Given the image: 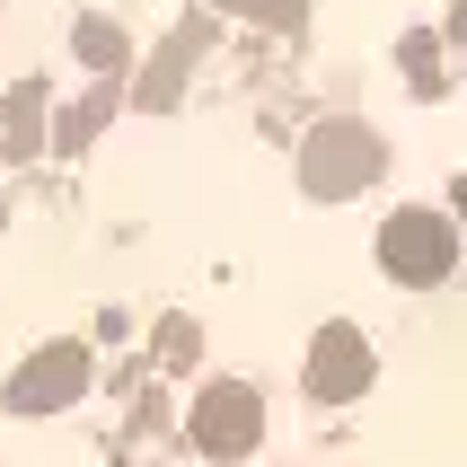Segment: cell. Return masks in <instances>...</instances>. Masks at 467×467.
<instances>
[{
  "instance_id": "obj_1",
  "label": "cell",
  "mask_w": 467,
  "mask_h": 467,
  "mask_svg": "<svg viewBox=\"0 0 467 467\" xmlns=\"http://www.w3.org/2000/svg\"><path fill=\"white\" fill-rule=\"evenodd\" d=\"M362 177H379V132L370 124H317V141L300 150V185H309L317 203H336V194H353Z\"/></svg>"
},
{
  "instance_id": "obj_2",
  "label": "cell",
  "mask_w": 467,
  "mask_h": 467,
  "mask_svg": "<svg viewBox=\"0 0 467 467\" xmlns=\"http://www.w3.org/2000/svg\"><path fill=\"white\" fill-rule=\"evenodd\" d=\"M450 256H459V238H450V221H432V212H397L389 230H379V265H389L397 283H415V291L441 283Z\"/></svg>"
},
{
  "instance_id": "obj_3",
  "label": "cell",
  "mask_w": 467,
  "mask_h": 467,
  "mask_svg": "<svg viewBox=\"0 0 467 467\" xmlns=\"http://www.w3.org/2000/svg\"><path fill=\"white\" fill-rule=\"evenodd\" d=\"M265 432V397L247 389V379H212L203 406H194V441L212 450V459H247Z\"/></svg>"
},
{
  "instance_id": "obj_4",
  "label": "cell",
  "mask_w": 467,
  "mask_h": 467,
  "mask_svg": "<svg viewBox=\"0 0 467 467\" xmlns=\"http://www.w3.org/2000/svg\"><path fill=\"white\" fill-rule=\"evenodd\" d=\"M79 389H88V362H79L71 344H53V353H36V362L9 379V415H53V406H71Z\"/></svg>"
},
{
  "instance_id": "obj_5",
  "label": "cell",
  "mask_w": 467,
  "mask_h": 467,
  "mask_svg": "<svg viewBox=\"0 0 467 467\" xmlns=\"http://www.w3.org/2000/svg\"><path fill=\"white\" fill-rule=\"evenodd\" d=\"M370 379V353H362V327H327L309 353V397H353Z\"/></svg>"
},
{
  "instance_id": "obj_6",
  "label": "cell",
  "mask_w": 467,
  "mask_h": 467,
  "mask_svg": "<svg viewBox=\"0 0 467 467\" xmlns=\"http://www.w3.org/2000/svg\"><path fill=\"white\" fill-rule=\"evenodd\" d=\"M71 45H79V62H88L98 79H124V62H132V36H124V26H106V18H79Z\"/></svg>"
},
{
  "instance_id": "obj_7",
  "label": "cell",
  "mask_w": 467,
  "mask_h": 467,
  "mask_svg": "<svg viewBox=\"0 0 467 467\" xmlns=\"http://www.w3.org/2000/svg\"><path fill=\"white\" fill-rule=\"evenodd\" d=\"M194 53H203V36H185V26H177V36H168V53H159V71L141 79L132 98H141V106H168V98H177V79L194 71Z\"/></svg>"
},
{
  "instance_id": "obj_8",
  "label": "cell",
  "mask_w": 467,
  "mask_h": 467,
  "mask_svg": "<svg viewBox=\"0 0 467 467\" xmlns=\"http://www.w3.org/2000/svg\"><path fill=\"white\" fill-rule=\"evenodd\" d=\"M36 124H45V88L26 79L18 98H9V141H0V150H9V159H36V150H45V132H36Z\"/></svg>"
},
{
  "instance_id": "obj_9",
  "label": "cell",
  "mask_w": 467,
  "mask_h": 467,
  "mask_svg": "<svg viewBox=\"0 0 467 467\" xmlns=\"http://www.w3.org/2000/svg\"><path fill=\"white\" fill-rule=\"evenodd\" d=\"M230 18H256V26H300L309 18V0H221Z\"/></svg>"
},
{
  "instance_id": "obj_10",
  "label": "cell",
  "mask_w": 467,
  "mask_h": 467,
  "mask_svg": "<svg viewBox=\"0 0 467 467\" xmlns=\"http://www.w3.org/2000/svg\"><path fill=\"white\" fill-rule=\"evenodd\" d=\"M459 212H467V177H459Z\"/></svg>"
}]
</instances>
